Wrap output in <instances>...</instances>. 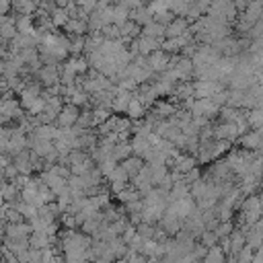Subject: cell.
<instances>
[{"label":"cell","instance_id":"cell-4","mask_svg":"<svg viewBox=\"0 0 263 263\" xmlns=\"http://www.w3.org/2000/svg\"><path fill=\"white\" fill-rule=\"evenodd\" d=\"M51 23H53V25H68V23H70V14H68V10L58 6V8L51 12Z\"/></svg>","mask_w":263,"mask_h":263},{"label":"cell","instance_id":"cell-5","mask_svg":"<svg viewBox=\"0 0 263 263\" xmlns=\"http://www.w3.org/2000/svg\"><path fill=\"white\" fill-rule=\"evenodd\" d=\"M16 29H18V33H33V31H35V29H33V18H31L29 14L18 16V18H16Z\"/></svg>","mask_w":263,"mask_h":263},{"label":"cell","instance_id":"cell-2","mask_svg":"<svg viewBox=\"0 0 263 263\" xmlns=\"http://www.w3.org/2000/svg\"><path fill=\"white\" fill-rule=\"evenodd\" d=\"M129 18L134 21V23H138V25H150L152 21H154V16H152V12L148 10V6H140V8H134L132 12H129Z\"/></svg>","mask_w":263,"mask_h":263},{"label":"cell","instance_id":"cell-3","mask_svg":"<svg viewBox=\"0 0 263 263\" xmlns=\"http://www.w3.org/2000/svg\"><path fill=\"white\" fill-rule=\"evenodd\" d=\"M12 6L23 14H31L39 8V0H12Z\"/></svg>","mask_w":263,"mask_h":263},{"label":"cell","instance_id":"cell-16","mask_svg":"<svg viewBox=\"0 0 263 263\" xmlns=\"http://www.w3.org/2000/svg\"><path fill=\"white\" fill-rule=\"evenodd\" d=\"M119 29H121L123 33H132V31H136V27H134V23H132V21H127V23H125V25H121ZM132 35H134V33H132Z\"/></svg>","mask_w":263,"mask_h":263},{"label":"cell","instance_id":"cell-11","mask_svg":"<svg viewBox=\"0 0 263 263\" xmlns=\"http://www.w3.org/2000/svg\"><path fill=\"white\" fill-rule=\"evenodd\" d=\"M84 21H78V18H70V23L66 25V29L68 31H76V33H80V31H84Z\"/></svg>","mask_w":263,"mask_h":263},{"label":"cell","instance_id":"cell-7","mask_svg":"<svg viewBox=\"0 0 263 263\" xmlns=\"http://www.w3.org/2000/svg\"><path fill=\"white\" fill-rule=\"evenodd\" d=\"M144 31H146V35H148V37H156V35L166 33V27H164V25H160V23H156V21H152L150 25H146V27H144Z\"/></svg>","mask_w":263,"mask_h":263},{"label":"cell","instance_id":"cell-6","mask_svg":"<svg viewBox=\"0 0 263 263\" xmlns=\"http://www.w3.org/2000/svg\"><path fill=\"white\" fill-rule=\"evenodd\" d=\"M185 27H187V21H185V18H175V21L166 27V35H171V37L181 35V33L185 31Z\"/></svg>","mask_w":263,"mask_h":263},{"label":"cell","instance_id":"cell-17","mask_svg":"<svg viewBox=\"0 0 263 263\" xmlns=\"http://www.w3.org/2000/svg\"><path fill=\"white\" fill-rule=\"evenodd\" d=\"M138 2H140L142 6H148V4H150V0H138Z\"/></svg>","mask_w":263,"mask_h":263},{"label":"cell","instance_id":"cell-1","mask_svg":"<svg viewBox=\"0 0 263 263\" xmlns=\"http://www.w3.org/2000/svg\"><path fill=\"white\" fill-rule=\"evenodd\" d=\"M261 14H263V2L249 0V6H247V10L242 12V18H245V21L251 25V23L261 21Z\"/></svg>","mask_w":263,"mask_h":263},{"label":"cell","instance_id":"cell-15","mask_svg":"<svg viewBox=\"0 0 263 263\" xmlns=\"http://www.w3.org/2000/svg\"><path fill=\"white\" fill-rule=\"evenodd\" d=\"M10 6H12V0H0V10H2V14H4V16L8 14Z\"/></svg>","mask_w":263,"mask_h":263},{"label":"cell","instance_id":"cell-14","mask_svg":"<svg viewBox=\"0 0 263 263\" xmlns=\"http://www.w3.org/2000/svg\"><path fill=\"white\" fill-rule=\"evenodd\" d=\"M103 29H105V33H107L109 37H113V35L117 37V35H119V27H117V25H115V27H113V25H105Z\"/></svg>","mask_w":263,"mask_h":263},{"label":"cell","instance_id":"cell-8","mask_svg":"<svg viewBox=\"0 0 263 263\" xmlns=\"http://www.w3.org/2000/svg\"><path fill=\"white\" fill-rule=\"evenodd\" d=\"M148 10L152 12V16H156V14H162V12H166L168 8H166V2H164V0H150V4H148Z\"/></svg>","mask_w":263,"mask_h":263},{"label":"cell","instance_id":"cell-13","mask_svg":"<svg viewBox=\"0 0 263 263\" xmlns=\"http://www.w3.org/2000/svg\"><path fill=\"white\" fill-rule=\"evenodd\" d=\"M185 16H187V18H189V21H195V18H199V16H201V10H199V8H197V6H195V4H191V6H189V10H187V14H185Z\"/></svg>","mask_w":263,"mask_h":263},{"label":"cell","instance_id":"cell-9","mask_svg":"<svg viewBox=\"0 0 263 263\" xmlns=\"http://www.w3.org/2000/svg\"><path fill=\"white\" fill-rule=\"evenodd\" d=\"M88 23H90V27H92V29H101V27H105V21H103V16H101V12H99V10L90 12Z\"/></svg>","mask_w":263,"mask_h":263},{"label":"cell","instance_id":"cell-12","mask_svg":"<svg viewBox=\"0 0 263 263\" xmlns=\"http://www.w3.org/2000/svg\"><path fill=\"white\" fill-rule=\"evenodd\" d=\"M140 47H142V51H152L154 47H156V41H154V37H144L142 41H140Z\"/></svg>","mask_w":263,"mask_h":263},{"label":"cell","instance_id":"cell-10","mask_svg":"<svg viewBox=\"0 0 263 263\" xmlns=\"http://www.w3.org/2000/svg\"><path fill=\"white\" fill-rule=\"evenodd\" d=\"M76 4H78L82 10H86L88 14L97 10V0H76Z\"/></svg>","mask_w":263,"mask_h":263}]
</instances>
